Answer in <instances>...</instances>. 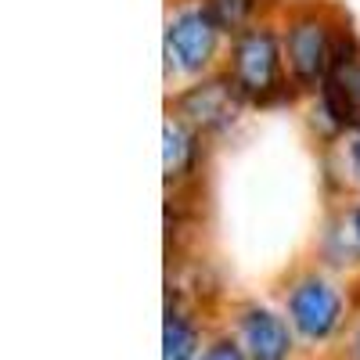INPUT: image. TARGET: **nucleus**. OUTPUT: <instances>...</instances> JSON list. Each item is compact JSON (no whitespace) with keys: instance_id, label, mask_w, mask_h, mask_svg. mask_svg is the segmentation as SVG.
Instances as JSON below:
<instances>
[{"instance_id":"nucleus-9","label":"nucleus","mask_w":360,"mask_h":360,"mask_svg":"<svg viewBox=\"0 0 360 360\" xmlns=\"http://www.w3.org/2000/svg\"><path fill=\"white\" fill-rule=\"evenodd\" d=\"M195 349H198V332L195 324L169 310L166 314V332H162V360H195Z\"/></svg>"},{"instance_id":"nucleus-1","label":"nucleus","mask_w":360,"mask_h":360,"mask_svg":"<svg viewBox=\"0 0 360 360\" xmlns=\"http://www.w3.org/2000/svg\"><path fill=\"white\" fill-rule=\"evenodd\" d=\"M231 79L242 90V98L266 101L281 83V47L270 29H245L234 40Z\"/></svg>"},{"instance_id":"nucleus-8","label":"nucleus","mask_w":360,"mask_h":360,"mask_svg":"<svg viewBox=\"0 0 360 360\" xmlns=\"http://www.w3.org/2000/svg\"><path fill=\"white\" fill-rule=\"evenodd\" d=\"M162 137H166V176L169 180L188 176L191 166H195V155H198V144H195L191 127H184L180 119H169Z\"/></svg>"},{"instance_id":"nucleus-10","label":"nucleus","mask_w":360,"mask_h":360,"mask_svg":"<svg viewBox=\"0 0 360 360\" xmlns=\"http://www.w3.org/2000/svg\"><path fill=\"white\" fill-rule=\"evenodd\" d=\"M205 11L220 29H242L256 11V0H205Z\"/></svg>"},{"instance_id":"nucleus-3","label":"nucleus","mask_w":360,"mask_h":360,"mask_svg":"<svg viewBox=\"0 0 360 360\" xmlns=\"http://www.w3.org/2000/svg\"><path fill=\"white\" fill-rule=\"evenodd\" d=\"M238 108H242V90L234 86V79H224V76L191 86L176 101L180 123L191 130H224L238 119Z\"/></svg>"},{"instance_id":"nucleus-6","label":"nucleus","mask_w":360,"mask_h":360,"mask_svg":"<svg viewBox=\"0 0 360 360\" xmlns=\"http://www.w3.org/2000/svg\"><path fill=\"white\" fill-rule=\"evenodd\" d=\"M321 94L324 112L339 127H360V58L353 54L349 37L342 40V47H335V65L328 72Z\"/></svg>"},{"instance_id":"nucleus-13","label":"nucleus","mask_w":360,"mask_h":360,"mask_svg":"<svg viewBox=\"0 0 360 360\" xmlns=\"http://www.w3.org/2000/svg\"><path fill=\"white\" fill-rule=\"evenodd\" d=\"M353 231H356V238H360V209H356V217H353Z\"/></svg>"},{"instance_id":"nucleus-12","label":"nucleus","mask_w":360,"mask_h":360,"mask_svg":"<svg viewBox=\"0 0 360 360\" xmlns=\"http://www.w3.org/2000/svg\"><path fill=\"white\" fill-rule=\"evenodd\" d=\"M349 159H353V169L360 173V137L353 141V148H349Z\"/></svg>"},{"instance_id":"nucleus-14","label":"nucleus","mask_w":360,"mask_h":360,"mask_svg":"<svg viewBox=\"0 0 360 360\" xmlns=\"http://www.w3.org/2000/svg\"><path fill=\"white\" fill-rule=\"evenodd\" d=\"M353 360H360V335H356V342H353Z\"/></svg>"},{"instance_id":"nucleus-7","label":"nucleus","mask_w":360,"mask_h":360,"mask_svg":"<svg viewBox=\"0 0 360 360\" xmlns=\"http://www.w3.org/2000/svg\"><path fill=\"white\" fill-rule=\"evenodd\" d=\"M242 339L252 360H288L292 349L288 324L263 307H249L242 314Z\"/></svg>"},{"instance_id":"nucleus-4","label":"nucleus","mask_w":360,"mask_h":360,"mask_svg":"<svg viewBox=\"0 0 360 360\" xmlns=\"http://www.w3.org/2000/svg\"><path fill=\"white\" fill-rule=\"evenodd\" d=\"M217 37H220V25L213 22V15L205 8H188L169 22L166 47L184 72H202L217 54Z\"/></svg>"},{"instance_id":"nucleus-2","label":"nucleus","mask_w":360,"mask_h":360,"mask_svg":"<svg viewBox=\"0 0 360 360\" xmlns=\"http://www.w3.org/2000/svg\"><path fill=\"white\" fill-rule=\"evenodd\" d=\"M285 51H288V69L299 83L307 86H317L328 79L335 65V40L328 33V25L317 18V15H303L288 25V40H285Z\"/></svg>"},{"instance_id":"nucleus-11","label":"nucleus","mask_w":360,"mask_h":360,"mask_svg":"<svg viewBox=\"0 0 360 360\" xmlns=\"http://www.w3.org/2000/svg\"><path fill=\"white\" fill-rule=\"evenodd\" d=\"M198 360H249L242 349H238L234 342H227V339H220V342H213V346H209Z\"/></svg>"},{"instance_id":"nucleus-5","label":"nucleus","mask_w":360,"mask_h":360,"mask_svg":"<svg viewBox=\"0 0 360 360\" xmlns=\"http://www.w3.org/2000/svg\"><path fill=\"white\" fill-rule=\"evenodd\" d=\"M288 314H292V324L307 339H328L339 328L342 299H339V292L328 281L303 278L292 288V295H288Z\"/></svg>"}]
</instances>
